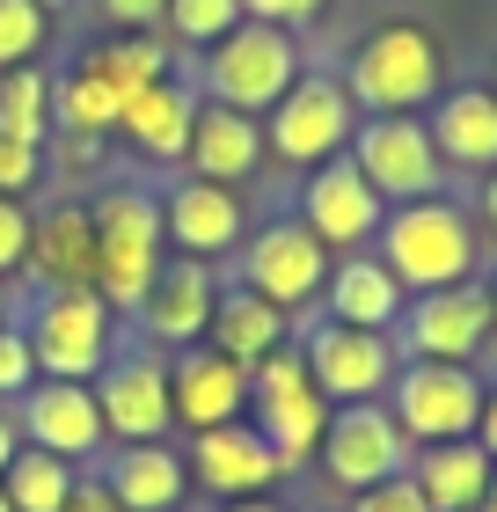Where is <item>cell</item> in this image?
Wrapping results in <instances>:
<instances>
[{
  "label": "cell",
  "instance_id": "4",
  "mask_svg": "<svg viewBox=\"0 0 497 512\" xmlns=\"http://www.w3.org/2000/svg\"><path fill=\"white\" fill-rule=\"evenodd\" d=\"M22 337H30L37 381H96L117 352V315L96 286H52L30 300Z\"/></svg>",
  "mask_w": 497,
  "mask_h": 512
},
{
  "label": "cell",
  "instance_id": "8",
  "mask_svg": "<svg viewBox=\"0 0 497 512\" xmlns=\"http://www.w3.org/2000/svg\"><path fill=\"white\" fill-rule=\"evenodd\" d=\"M490 381L476 366H446V359H402L388 381V417L402 425L410 447H446V439H476Z\"/></svg>",
  "mask_w": 497,
  "mask_h": 512
},
{
  "label": "cell",
  "instance_id": "40",
  "mask_svg": "<svg viewBox=\"0 0 497 512\" xmlns=\"http://www.w3.org/2000/svg\"><path fill=\"white\" fill-rule=\"evenodd\" d=\"M351 512H432V505H424V491L410 476H388V483H373V491L351 498Z\"/></svg>",
  "mask_w": 497,
  "mask_h": 512
},
{
  "label": "cell",
  "instance_id": "20",
  "mask_svg": "<svg viewBox=\"0 0 497 512\" xmlns=\"http://www.w3.org/2000/svg\"><path fill=\"white\" fill-rule=\"evenodd\" d=\"M212 300H220V278H212V264H198V256H169V264L154 271L147 300H139V330H147V344H161V352H183V344H205V322H212Z\"/></svg>",
  "mask_w": 497,
  "mask_h": 512
},
{
  "label": "cell",
  "instance_id": "30",
  "mask_svg": "<svg viewBox=\"0 0 497 512\" xmlns=\"http://www.w3.org/2000/svg\"><path fill=\"white\" fill-rule=\"evenodd\" d=\"M169 59H176V44L161 37V30H154V37H110V44H88V52H81V66H88V74L117 88V103H132L139 88L169 81V74H176Z\"/></svg>",
  "mask_w": 497,
  "mask_h": 512
},
{
  "label": "cell",
  "instance_id": "38",
  "mask_svg": "<svg viewBox=\"0 0 497 512\" xmlns=\"http://www.w3.org/2000/svg\"><path fill=\"white\" fill-rule=\"evenodd\" d=\"M22 256H30V205H22V198H0V278H15Z\"/></svg>",
  "mask_w": 497,
  "mask_h": 512
},
{
  "label": "cell",
  "instance_id": "5",
  "mask_svg": "<svg viewBox=\"0 0 497 512\" xmlns=\"http://www.w3.org/2000/svg\"><path fill=\"white\" fill-rule=\"evenodd\" d=\"M249 425L271 439L278 469L300 476L307 461L322 454V432H329V395L315 388V374H307L300 344L286 337L271 359L249 366Z\"/></svg>",
  "mask_w": 497,
  "mask_h": 512
},
{
  "label": "cell",
  "instance_id": "13",
  "mask_svg": "<svg viewBox=\"0 0 497 512\" xmlns=\"http://www.w3.org/2000/svg\"><path fill=\"white\" fill-rule=\"evenodd\" d=\"M293 220L329 256H351V249H373V235H381V220H388V198L359 176V161H351V154H337V161H322V169H307Z\"/></svg>",
  "mask_w": 497,
  "mask_h": 512
},
{
  "label": "cell",
  "instance_id": "50",
  "mask_svg": "<svg viewBox=\"0 0 497 512\" xmlns=\"http://www.w3.org/2000/svg\"><path fill=\"white\" fill-rule=\"evenodd\" d=\"M37 8H66V0H37Z\"/></svg>",
  "mask_w": 497,
  "mask_h": 512
},
{
  "label": "cell",
  "instance_id": "21",
  "mask_svg": "<svg viewBox=\"0 0 497 512\" xmlns=\"http://www.w3.org/2000/svg\"><path fill=\"white\" fill-rule=\"evenodd\" d=\"M37 293L52 286H96V220H88L81 198H59L30 213V256H22Z\"/></svg>",
  "mask_w": 497,
  "mask_h": 512
},
{
  "label": "cell",
  "instance_id": "43",
  "mask_svg": "<svg viewBox=\"0 0 497 512\" xmlns=\"http://www.w3.org/2000/svg\"><path fill=\"white\" fill-rule=\"evenodd\" d=\"M476 447H483V454L497 461V388L483 395V417H476Z\"/></svg>",
  "mask_w": 497,
  "mask_h": 512
},
{
  "label": "cell",
  "instance_id": "49",
  "mask_svg": "<svg viewBox=\"0 0 497 512\" xmlns=\"http://www.w3.org/2000/svg\"><path fill=\"white\" fill-rule=\"evenodd\" d=\"M483 88H490V96H497V66H490V81H483Z\"/></svg>",
  "mask_w": 497,
  "mask_h": 512
},
{
  "label": "cell",
  "instance_id": "11",
  "mask_svg": "<svg viewBox=\"0 0 497 512\" xmlns=\"http://www.w3.org/2000/svg\"><path fill=\"white\" fill-rule=\"evenodd\" d=\"M293 344H300L315 388L329 395V410H344V403H381L388 381H395V366H402V344H395V337L351 330V322H307Z\"/></svg>",
  "mask_w": 497,
  "mask_h": 512
},
{
  "label": "cell",
  "instance_id": "1",
  "mask_svg": "<svg viewBox=\"0 0 497 512\" xmlns=\"http://www.w3.org/2000/svg\"><path fill=\"white\" fill-rule=\"evenodd\" d=\"M337 81L351 88L359 118H424L446 96V59L424 22H381L351 44Z\"/></svg>",
  "mask_w": 497,
  "mask_h": 512
},
{
  "label": "cell",
  "instance_id": "39",
  "mask_svg": "<svg viewBox=\"0 0 497 512\" xmlns=\"http://www.w3.org/2000/svg\"><path fill=\"white\" fill-rule=\"evenodd\" d=\"M322 8H329V0H242L249 22H271V30H293V37H300Z\"/></svg>",
  "mask_w": 497,
  "mask_h": 512
},
{
  "label": "cell",
  "instance_id": "32",
  "mask_svg": "<svg viewBox=\"0 0 497 512\" xmlns=\"http://www.w3.org/2000/svg\"><path fill=\"white\" fill-rule=\"evenodd\" d=\"M66 483H74V461H59L44 447H22L8 469H0V491H8L15 512H59L66 505Z\"/></svg>",
  "mask_w": 497,
  "mask_h": 512
},
{
  "label": "cell",
  "instance_id": "29",
  "mask_svg": "<svg viewBox=\"0 0 497 512\" xmlns=\"http://www.w3.org/2000/svg\"><path fill=\"white\" fill-rule=\"evenodd\" d=\"M117 118H125L117 88L96 81L81 59L66 74H52V139H103V132H117Z\"/></svg>",
  "mask_w": 497,
  "mask_h": 512
},
{
  "label": "cell",
  "instance_id": "14",
  "mask_svg": "<svg viewBox=\"0 0 497 512\" xmlns=\"http://www.w3.org/2000/svg\"><path fill=\"white\" fill-rule=\"evenodd\" d=\"M315 461L344 498H359L373 483L410 469V439H402V425L388 417V403H344V410H329V432H322Z\"/></svg>",
  "mask_w": 497,
  "mask_h": 512
},
{
  "label": "cell",
  "instance_id": "37",
  "mask_svg": "<svg viewBox=\"0 0 497 512\" xmlns=\"http://www.w3.org/2000/svg\"><path fill=\"white\" fill-rule=\"evenodd\" d=\"M96 15L110 22V37H154L169 22V0H96Z\"/></svg>",
  "mask_w": 497,
  "mask_h": 512
},
{
  "label": "cell",
  "instance_id": "28",
  "mask_svg": "<svg viewBox=\"0 0 497 512\" xmlns=\"http://www.w3.org/2000/svg\"><path fill=\"white\" fill-rule=\"evenodd\" d=\"M110 491L125 512H176L183 491H191V469H183V454L169 447V439H154V447H117L110 461Z\"/></svg>",
  "mask_w": 497,
  "mask_h": 512
},
{
  "label": "cell",
  "instance_id": "34",
  "mask_svg": "<svg viewBox=\"0 0 497 512\" xmlns=\"http://www.w3.org/2000/svg\"><path fill=\"white\" fill-rule=\"evenodd\" d=\"M44 37H52V8H37V0H0V74H8V66H30L44 52Z\"/></svg>",
  "mask_w": 497,
  "mask_h": 512
},
{
  "label": "cell",
  "instance_id": "10",
  "mask_svg": "<svg viewBox=\"0 0 497 512\" xmlns=\"http://www.w3.org/2000/svg\"><path fill=\"white\" fill-rule=\"evenodd\" d=\"M88 388H96V410H103V439H110V447H154V439L176 432V410H169V352H161V344H125V352H110V366Z\"/></svg>",
  "mask_w": 497,
  "mask_h": 512
},
{
  "label": "cell",
  "instance_id": "18",
  "mask_svg": "<svg viewBox=\"0 0 497 512\" xmlns=\"http://www.w3.org/2000/svg\"><path fill=\"white\" fill-rule=\"evenodd\" d=\"M15 425H22V447H44V454L74 461V469H88V461L110 447L96 388H88V381H37L15 403Z\"/></svg>",
  "mask_w": 497,
  "mask_h": 512
},
{
  "label": "cell",
  "instance_id": "45",
  "mask_svg": "<svg viewBox=\"0 0 497 512\" xmlns=\"http://www.w3.org/2000/svg\"><path fill=\"white\" fill-rule=\"evenodd\" d=\"M483 227H490V235H497V169L483 176Z\"/></svg>",
  "mask_w": 497,
  "mask_h": 512
},
{
  "label": "cell",
  "instance_id": "35",
  "mask_svg": "<svg viewBox=\"0 0 497 512\" xmlns=\"http://www.w3.org/2000/svg\"><path fill=\"white\" fill-rule=\"evenodd\" d=\"M30 388H37L30 337H22V322H0V403H22Z\"/></svg>",
  "mask_w": 497,
  "mask_h": 512
},
{
  "label": "cell",
  "instance_id": "27",
  "mask_svg": "<svg viewBox=\"0 0 497 512\" xmlns=\"http://www.w3.org/2000/svg\"><path fill=\"white\" fill-rule=\"evenodd\" d=\"M191 118H198V88L169 74V81L139 88V96L125 103L117 132H125L147 161H183V147H191Z\"/></svg>",
  "mask_w": 497,
  "mask_h": 512
},
{
  "label": "cell",
  "instance_id": "25",
  "mask_svg": "<svg viewBox=\"0 0 497 512\" xmlns=\"http://www.w3.org/2000/svg\"><path fill=\"white\" fill-rule=\"evenodd\" d=\"M424 491V505L432 512H476L497 461L476 447V439H446V447H410V469H402Z\"/></svg>",
  "mask_w": 497,
  "mask_h": 512
},
{
  "label": "cell",
  "instance_id": "2",
  "mask_svg": "<svg viewBox=\"0 0 497 512\" xmlns=\"http://www.w3.org/2000/svg\"><path fill=\"white\" fill-rule=\"evenodd\" d=\"M373 256H381L395 271V286L417 300V293L476 278L483 242H476V220H468L454 198H410V205H388L381 235H373Z\"/></svg>",
  "mask_w": 497,
  "mask_h": 512
},
{
  "label": "cell",
  "instance_id": "26",
  "mask_svg": "<svg viewBox=\"0 0 497 512\" xmlns=\"http://www.w3.org/2000/svg\"><path fill=\"white\" fill-rule=\"evenodd\" d=\"M286 337H293V315H278L271 300L249 293V286H220V300H212V322H205V344H212L220 359L256 366V359H271Z\"/></svg>",
  "mask_w": 497,
  "mask_h": 512
},
{
  "label": "cell",
  "instance_id": "22",
  "mask_svg": "<svg viewBox=\"0 0 497 512\" xmlns=\"http://www.w3.org/2000/svg\"><path fill=\"white\" fill-rule=\"evenodd\" d=\"M264 118H249V110H227V103H205L198 96V118H191V147H183V169L205 176V183H242L264 169Z\"/></svg>",
  "mask_w": 497,
  "mask_h": 512
},
{
  "label": "cell",
  "instance_id": "31",
  "mask_svg": "<svg viewBox=\"0 0 497 512\" xmlns=\"http://www.w3.org/2000/svg\"><path fill=\"white\" fill-rule=\"evenodd\" d=\"M0 139L52 147V74L44 66H8L0 74Z\"/></svg>",
  "mask_w": 497,
  "mask_h": 512
},
{
  "label": "cell",
  "instance_id": "41",
  "mask_svg": "<svg viewBox=\"0 0 497 512\" xmlns=\"http://www.w3.org/2000/svg\"><path fill=\"white\" fill-rule=\"evenodd\" d=\"M59 512H125L117 505V491H110V476L103 469H74V483H66V505Z\"/></svg>",
  "mask_w": 497,
  "mask_h": 512
},
{
  "label": "cell",
  "instance_id": "48",
  "mask_svg": "<svg viewBox=\"0 0 497 512\" xmlns=\"http://www.w3.org/2000/svg\"><path fill=\"white\" fill-rule=\"evenodd\" d=\"M0 322H8V278H0Z\"/></svg>",
  "mask_w": 497,
  "mask_h": 512
},
{
  "label": "cell",
  "instance_id": "23",
  "mask_svg": "<svg viewBox=\"0 0 497 512\" xmlns=\"http://www.w3.org/2000/svg\"><path fill=\"white\" fill-rule=\"evenodd\" d=\"M315 308H322V322H351V330L395 337V322H402V308H410V293L395 286V271H388L373 249H351V256H337V264H329V286H322Z\"/></svg>",
  "mask_w": 497,
  "mask_h": 512
},
{
  "label": "cell",
  "instance_id": "12",
  "mask_svg": "<svg viewBox=\"0 0 497 512\" xmlns=\"http://www.w3.org/2000/svg\"><path fill=\"white\" fill-rule=\"evenodd\" d=\"M351 161H359V176L388 205L446 198V161L432 147V132H424V118H359V132H351Z\"/></svg>",
  "mask_w": 497,
  "mask_h": 512
},
{
  "label": "cell",
  "instance_id": "46",
  "mask_svg": "<svg viewBox=\"0 0 497 512\" xmlns=\"http://www.w3.org/2000/svg\"><path fill=\"white\" fill-rule=\"evenodd\" d=\"M483 293H490V330H497V278H483Z\"/></svg>",
  "mask_w": 497,
  "mask_h": 512
},
{
  "label": "cell",
  "instance_id": "24",
  "mask_svg": "<svg viewBox=\"0 0 497 512\" xmlns=\"http://www.w3.org/2000/svg\"><path fill=\"white\" fill-rule=\"evenodd\" d=\"M424 132L446 169H468V176H490L497 169V96L490 88H446V96L424 110Z\"/></svg>",
  "mask_w": 497,
  "mask_h": 512
},
{
  "label": "cell",
  "instance_id": "44",
  "mask_svg": "<svg viewBox=\"0 0 497 512\" xmlns=\"http://www.w3.org/2000/svg\"><path fill=\"white\" fill-rule=\"evenodd\" d=\"M220 512H293V505L271 491V498H234V505H220Z\"/></svg>",
  "mask_w": 497,
  "mask_h": 512
},
{
  "label": "cell",
  "instance_id": "15",
  "mask_svg": "<svg viewBox=\"0 0 497 512\" xmlns=\"http://www.w3.org/2000/svg\"><path fill=\"white\" fill-rule=\"evenodd\" d=\"M490 293L483 278H461V286H439V293H417L395 322V344L410 359H446V366H468L490 344Z\"/></svg>",
  "mask_w": 497,
  "mask_h": 512
},
{
  "label": "cell",
  "instance_id": "42",
  "mask_svg": "<svg viewBox=\"0 0 497 512\" xmlns=\"http://www.w3.org/2000/svg\"><path fill=\"white\" fill-rule=\"evenodd\" d=\"M22 454V425H15V403H0V469Z\"/></svg>",
  "mask_w": 497,
  "mask_h": 512
},
{
  "label": "cell",
  "instance_id": "17",
  "mask_svg": "<svg viewBox=\"0 0 497 512\" xmlns=\"http://www.w3.org/2000/svg\"><path fill=\"white\" fill-rule=\"evenodd\" d=\"M183 469H191L198 491H212L220 505L234 498H271L286 469H278L271 439L249 425V417H234V425H212V432H191V454H183Z\"/></svg>",
  "mask_w": 497,
  "mask_h": 512
},
{
  "label": "cell",
  "instance_id": "19",
  "mask_svg": "<svg viewBox=\"0 0 497 512\" xmlns=\"http://www.w3.org/2000/svg\"><path fill=\"white\" fill-rule=\"evenodd\" d=\"M169 410L176 432H212L249 417V366L220 359L212 344H183V352H169Z\"/></svg>",
  "mask_w": 497,
  "mask_h": 512
},
{
  "label": "cell",
  "instance_id": "3",
  "mask_svg": "<svg viewBox=\"0 0 497 512\" xmlns=\"http://www.w3.org/2000/svg\"><path fill=\"white\" fill-rule=\"evenodd\" d=\"M96 220V293L110 300V315L125 322L139 315L154 271L169 264V242H161V198L147 183H110V191L88 205Z\"/></svg>",
  "mask_w": 497,
  "mask_h": 512
},
{
  "label": "cell",
  "instance_id": "36",
  "mask_svg": "<svg viewBox=\"0 0 497 512\" xmlns=\"http://www.w3.org/2000/svg\"><path fill=\"white\" fill-rule=\"evenodd\" d=\"M44 183V147L30 139H0V198H30Z\"/></svg>",
  "mask_w": 497,
  "mask_h": 512
},
{
  "label": "cell",
  "instance_id": "7",
  "mask_svg": "<svg viewBox=\"0 0 497 512\" xmlns=\"http://www.w3.org/2000/svg\"><path fill=\"white\" fill-rule=\"evenodd\" d=\"M351 132H359V103H351V88L337 74H300L286 96L264 110V154L293 176L351 154Z\"/></svg>",
  "mask_w": 497,
  "mask_h": 512
},
{
  "label": "cell",
  "instance_id": "33",
  "mask_svg": "<svg viewBox=\"0 0 497 512\" xmlns=\"http://www.w3.org/2000/svg\"><path fill=\"white\" fill-rule=\"evenodd\" d=\"M234 22H242V0H169L161 37H169V44H191V52H212Z\"/></svg>",
  "mask_w": 497,
  "mask_h": 512
},
{
  "label": "cell",
  "instance_id": "9",
  "mask_svg": "<svg viewBox=\"0 0 497 512\" xmlns=\"http://www.w3.org/2000/svg\"><path fill=\"white\" fill-rule=\"evenodd\" d=\"M242 271H234V286H249V293H264L278 315H307L322 300V286H329V264H337V256H329L315 235H307V227L286 213V220H264V227H249L242 235Z\"/></svg>",
  "mask_w": 497,
  "mask_h": 512
},
{
  "label": "cell",
  "instance_id": "47",
  "mask_svg": "<svg viewBox=\"0 0 497 512\" xmlns=\"http://www.w3.org/2000/svg\"><path fill=\"white\" fill-rule=\"evenodd\" d=\"M476 512H497V476H490V491H483V505Z\"/></svg>",
  "mask_w": 497,
  "mask_h": 512
},
{
  "label": "cell",
  "instance_id": "6",
  "mask_svg": "<svg viewBox=\"0 0 497 512\" xmlns=\"http://www.w3.org/2000/svg\"><path fill=\"white\" fill-rule=\"evenodd\" d=\"M300 74H307L300 37H293V30H271V22H249V15H242V22H234V30L198 59V88H205V103L249 110V118H264V110L286 96Z\"/></svg>",
  "mask_w": 497,
  "mask_h": 512
},
{
  "label": "cell",
  "instance_id": "16",
  "mask_svg": "<svg viewBox=\"0 0 497 512\" xmlns=\"http://www.w3.org/2000/svg\"><path fill=\"white\" fill-rule=\"evenodd\" d=\"M161 198V242L169 256H198V264H220V256L242 249L249 235V205L234 183H205V176H176Z\"/></svg>",
  "mask_w": 497,
  "mask_h": 512
},
{
  "label": "cell",
  "instance_id": "51",
  "mask_svg": "<svg viewBox=\"0 0 497 512\" xmlns=\"http://www.w3.org/2000/svg\"><path fill=\"white\" fill-rule=\"evenodd\" d=\"M0 512H15V505H8V491H0Z\"/></svg>",
  "mask_w": 497,
  "mask_h": 512
}]
</instances>
